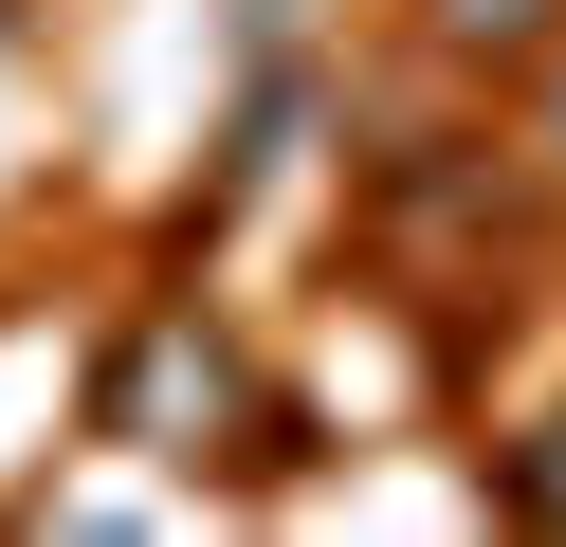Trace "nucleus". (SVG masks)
I'll return each mask as SVG.
<instances>
[{"instance_id":"obj_3","label":"nucleus","mask_w":566,"mask_h":547,"mask_svg":"<svg viewBox=\"0 0 566 547\" xmlns=\"http://www.w3.org/2000/svg\"><path fill=\"white\" fill-rule=\"evenodd\" d=\"M548 146H566V73H548Z\"/></svg>"},{"instance_id":"obj_2","label":"nucleus","mask_w":566,"mask_h":547,"mask_svg":"<svg viewBox=\"0 0 566 547\" xmlns=\"http://www.w3.org/2000/svg\"><path fill=\"white\" fill-rule=\"evenodd\" d=\"M512 493H530V511H566V420H548V438L512 456Z\"/></svg>"},{"instance_id":"obj_1","label":"nucleus","mask_w":566,"mask_h":547,"mask_svg":"<svg viewBox=\"0 0 566 547\" xmlns=\"http://www.w3.org/2000/svg\"><path fill=\"white\" fill-rule=\"evenodd\" d=\"M420 19H439V36H457V55H530V36H548V19H566V0H420Z\"/></svg>"}]
</instances>
